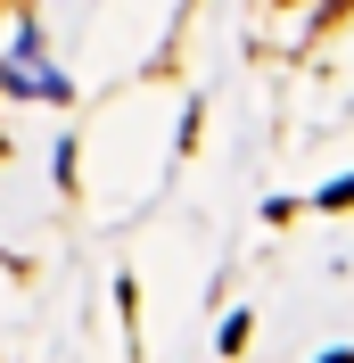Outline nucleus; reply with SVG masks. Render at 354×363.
<instances>
[]
</instances>
